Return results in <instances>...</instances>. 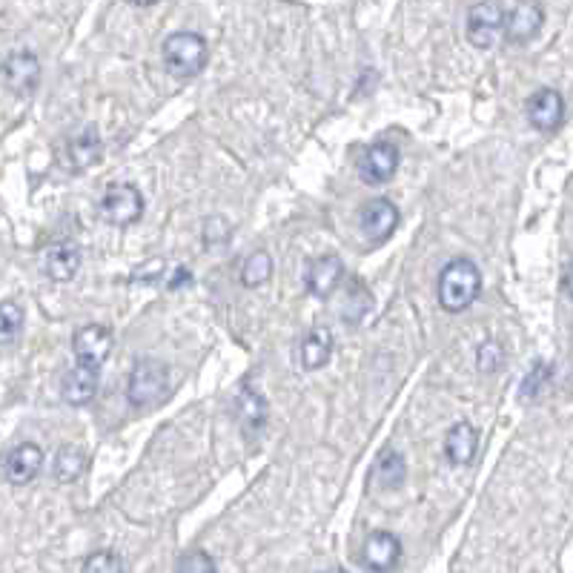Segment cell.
<instances>
[{
  "label": "cell",
  "instance_id": "obj_10",
  "mask_svg": "<svg viewBox=\"0 0 573 573\" xmlns=\"http://www.w3.org/2000/svg\"><path fill=\"white\" fill-rule=\"evenodd\" d=\"M72 353L78 364L101 370V364L112 353V330L104 324H86L72 336Z\"/></svg>",
  "mask_w": 573,
  "mask_h": 573
},
{
  "label": "cell",
  "instance_id": "obj_12",
  "mask_svg": "<svg viewBox=\"0 0 573 573\" xmlns=\"http://www.w3.org/2000/svg\"><path fill=\"white\" fill-rule=\"evenodd\" d=\"M525 115L531 121L533 129L539 132H556L565 121V98L556 89H536L528 104H525Z\"/></svg>",
  "mask_w": 573,
  "mask_h": 573
},
{
  "label": "cell",
  "instance_id": "obj_8",
  "mask_svg": "<svg viewBox=\"0 0 573 573\" xmlns=\"http://www.w3.org/2000/svg\"><path fill=\"white\" fill-rule=\"evenodd\" d=\"M399 147L390 144V141H376L370 147L364 149L359 161V175L364 184L370 187H379V184H387L396 170H399Z\"/></svg>",
  "mask_w": 573,
  "mask_h": 573
},
{
  "label": "cell",
  "instance_id": "obj_5",
  "mask_svg": "<svg viewBox=\"0 0 573 573\" xmlns=\"http://www.w3.org/2000/svg\"><path fill=\"white\" fill-rule=\"evenodd\" d=\"M98 207H101V215H104L107 224H112V227H129V224H135L144 215V195H141V190L135 184L121 181V184H112V187L104 190Z\"/></svg>",
  "mask_w": 573,
  "mask_h": 573
},
{
  "label": "cell",
  "instance_id": "obj_22",
  "mask_svg": "<svg viewBox=\"0 0 573 573\" xmlns=\"http://www.w3.org/2000/svg\"><path fill=\"white\" fill-rule=\"evenodd\" d=\"M86 467V453L81 447L75 445H64L58 450V456H55V465H52V473H55V479L58 482H75L81 473H84Z\"/></svg>",
  "mask_w": 573,
  "mask_h": 573
},
{
  "label": "cell",
  "instance_id": "obj_13",
  "mask_svg": "<svg viewBox=\"0 0 573 573\" xmlns=\"http://www.w3.org/2000/svg\"><path fill=\"white\" fill-rule=\"evenodd\" d=\"M41 267L43 276L64 284V281H72L75 273L81 270V250L75 241H52L41 255Z\"/></svg>",
  "mask_w": 573,
  "mask_h": 573
},
{
  "label": "cell",
  "instance_id": "obj_15",
  "mask_svg": "<svg viewBox=\"0 0 573 573\" xmlns=\"http://www.w3.org/2000/svg\"><path fill=\"white\" fill-rule=\"evenodd\" d=\"M341 278H344V264H341L339 255L327 253L319 255V258H313L310 264H307V273H304V284H307V293H313V296L327 298L336 293V287L341 284Z\"/></svg>",
  "mask_w": 573,
  "mask_h": 573
},
{
  "label": "cell",
  "instance_id": "obj_16",
  "mask_svg": "<svg viewBox=\"0 0 573 573\" xmlns=\"http://www.w3.org/2000/svg\"><path fill=\"white\" fill-rule=\"evenodd\" d=\"M545 23V9L539 3H513L508 6V23H505V38L510 43H531Z\"/></svg>",
  "mask_w": 573,
  "mask_h": 573
},
{
  "label": "cell",
  "instance_id": "obj_21",
  "mask_svg": "<svg viewBox=\"0 0 573 573\" xmlns=\"http://www.w3.org/2000/svg\"><path fill=\"white\" fill-rule=\"evenodd\" d=\"M373 479L382 490H399L407 479V462L402 453L396 450H384L379 462L373 467Z\"/></svg>",
  "mask_w": 573,
  "mask_h": 573
},
{
  "label": "cell",
  "instance_id": "obj_6",
  "mask_svg": "<svg viewBox=\"0 0 573 573\" xmlns=\"http://www.w3.org/2000/svg\"><path fill=\"white\" fill-rule=\"evenodd\" d=\"M41 84V61L35 52L18 49L3 61V86L9 95H32Z\"/></svg>",
  "mask_w": 573,
  "mask_h": 573
},
{
  "label": "cell",
  "instance_id": "obj_11",
  "mask_svg": "<svg viewBox=\"0 0 573 573\" xmlns=\"http://www.w3.org/2000/svg\"><path fill=\"white\" fill-rule=\"evenodd\" d=\"M101 155H104V141L98 129L86 127L66 141V147L61 149V167L66 172H84L92 164H98Z\"/></svg>",
  "mask_w": 573,
  "mask_h": 573
},
{
  "label": "cell",
  "instance_id": "obj_29",
  "mask_svg": "<svg viewBox=\"0 0 573 573\" xmlns=\"http://www.w3.org/2000/svg\"><path fill=\"white\" fill-rule=\"evenodd\" d=\"M370 310V293L367 287H361L359 281L353 284V290L347 293V304H344V316L350 324H356L359 319H364V313Z\"/></svg>",
  "mask_w": 573,
  "mask_h": 573
},
{
  "label": "cell",
  "instance_id": "obj_28",
  "mask_svg": "<svg viewBox=\"0 0 573 573\" xmlns=\"http://www.w3.org/2000/svg\"><path fill=\"white\" fill-rule=\"evenodd\" d=\"M175 573H218V568H215V559L207 551H190L178 559Z\"/></svg>",
  "mask_w": 573,
  "mask_h": 573
},
{
  "label": "cell",
  "instance_id": "obj_30",
  "mask_svg": "<svg viewBox=\"0 0 573 573\" xmlns=\"http://www.w3.org/2000/svg\"><path fill=\"white\" fill-rule=\"evenodd\" d=\"M565 293L573 298V261H571V267L565 270Z\"/></svg>",
  "mask_w": 573,
  "mask_h": 573
},
{
  "label": "cell",
  "instance_id": "obj_23",
  "mask_svg": "<svg viewBox=\"0 0 573 573\" xmlns=\"http://www.w3.org/2000/svg\"><path fill=\"white\" fill-rule=\"evenodd\" d=\"M270 276H273V258L267 250H255L241 267V284L244 287H261Z\"/></svg>",
  "mask_w": 573,
  "mask_h": 573
},
{
  "label": "cell",
  "instance_id": "obj_26",
  "mask_svg": "<svg viewBox=\"0 0 573 573\" xmlns=\"http://www.w3.org/2000/svg\"><path fill=\"white\" fill-rule=\"evenodd\" d=\"M502 364H505V347L496 339L482 341L479 350H476V367H479L482 373H496Z\"/></svg>",
  "mask_w": 573,
  "mask_h": 573
},
{
  "label": "cell",
  "instance_id": "obj_7",
  "mask_svg": "<svg viewBox=\"0 0 573 573\" xmlns=\"http://www.w3.org/2000/svg\"><path fill=\"white\" fill-rule=\"evenodd\" d=\"M402 559V539L393 531H373L361 545L359 562L370 573H390Z\"/></svg>",
  "mask_w": 573,
  "mask_h": 573
},
{
  "label": "cell",
  "instance_id": "obj_2",
  "mask_svg": "<svg viewBox=\"0 0 573 573\" xmlns=\"http://www.w3.org/2000/svg\"><path fill=\"white\" fill-rule=\"evenodd\" d=\"M172 390L170 367L158 359H141L127 379V402L135 410H149L155 404H161Z\"/></svg>",
  "mask_w": 573,
  "mask_h": 573
},
{
  "label": "cell",
  "instance_id": "obj_3",
  "mask_svg": "<svg viewBox=\"0 0 573 573\" xmlns=\"http://www.w3.org/2000/svg\"><path fill=\"white\" fill-rule=\"evenodd\" d=\"M207 55H210L207 38L198 32H172L161 46V58H164L167 72L172 78H181V81L201 75L207 66Z\"/></svg>",
  "mask_w": 573,
  "mask_h": 573
},
{
  "label": "cell",
  "instance_id": "obj_27",
  "mask_svg": "<svg viewBox=\"0 0 573 573\" xmlns=\"http://www.w3.org/2000/svg\"><path fill=\"white\" fill-rule=\"evenodd\" d=\"M84 573H124V559L115 551L89 553L84 562Z\"/></svg>",
  "mask_w": 573,
  "mask_h": 573
},
{
  "label": "cell",
  "instance_id": "obj_18",
  "mask_svg": "<svg viewBox=\"0 0 573 573\" xmlns=\"http://www.w3.org/2000/svg\"><path fill=\"white\" fill-rule=\"evenodd\" d=\"M98 384H101V370H95V367H84V364H75L69 373L64 376V399L66 404H72V407H84L95 399V393H98Z\"/></svg>",
  "mask_w": 573,
  "mask_h": 573
},
{
  "label": "cell",
  "instance_id": "obj_4",
  "mask_svg": "<svg viewBox=\"0 0 573 573\" xmlns=\"http://www.w3.org/2000/svg\"><path fill=\"white\" fill-rule=\"evenodd\" d=\"M505 23H508V6L502 3H473L467 9L465 32L467 41L476 49H493L505 38Z\"/></svg>",
  "mask_w": 573,
  "mask_h": 573
},
{
  "label": "cell",
  "instance_id": "obj_20",
  "mask_svg": "<svg viewBox=\"0 0 573 573\" xmlns=\"http://www.w3.org/2000/svg\"><path fill=\"white\" fill-rule=\"evenodd\" d=\"M298 356H301V367L304 370H321L330 356H333V333L327 327H313L298 347Z\"/></svg>",
  "mask_w": 573,
  "mask_h": 573
},
{
  "label": "cell",
  "instance_id": "obj_9",
  "mask_svg": "<svg viewBox=\"0 0 573 573\" xmlns=\"http://www.w3.org/2000/svg\"><path fill=\"white\" fill-rule=\"evenodd\" d=\"M399 218H402L399 207L390 198H373V201L364 204V210L359 215L361 233H364V238L370 244H382V241H387L390 235L396 233Z\"/></svg>",
  "mask_w": 573,
  "mask_h": 573
},
{
  "label": "cell",
  "instance_id": "obj_19",
  "mask_svg": "<svg viewBox=\"0 0 573 573\" xmlns=\"http://www.w3.org/2000/svg\"><path fill=\"white\" fill-rule=\"evenodd\" d=\"M479 450V430L470 422H456L445 436V456L450 465L467 467L476 459Z\"/></svg>",
  "mask_w": 573,
  "mask_h": 573
},
{
  "label": "cell",
  "instance_id": "obj_14",
  "mask_svg": "<svg viewBox=\"0 0 573 573\" xmlns=\"http://www.w3.org/2000/svg\"><path fill=\"white\" fill-rule=\"evenodd\" d=\"M43 465V450L35 442H21L6 453L3 476L9 485H29Z\"/></svg>",
  "mask_w": 573,
  "mask_h": 573
},
{
  "label": "cell",
  "instance_id": "obj_1",
  "mask_svg": "<svg viewBox=\"0 0 573 573\" xmlns=\"http://www.w3.org/2000/svg\"><path fill=\"white\" fill-rule=\"evenodd\" d=\"M482 293V273L470 258H453L439 273L436 296L447 313H462Z\"/></svg>",
  "mask_w": 573,
  "mask_h": 573
},
{
  "label": "cell",
  "instance_id": "obj_25",
  "mask_svg": "<svg viewBox=\"0 0 573 573\" xmlns=\"http://www.w3.org/2000/svg\"><path fill=\"white\" fill-rule=\"evenodd\" d=\"M551 364H545V361H533L531 373L522 379V402H533L545 387H548V382H551Z\"/></svg>",
  "mask_w": 573,
  "mask_h": 573
},
{
  "label": "cell",
  "instance_id": "obj_31",
  "mask_svg": "<svg viewBox=\"0 0 573 573\" xmlns=\"http://www.w3.org/2000/svg\"><path fill=\"white\" fill-rule=\"evenodd\" d=\"M324 573H347L344 568H330V571H324Z\"/></svg>",
  "mask_w": 573,
  "mask_h": 573
},
{
  "label": "cell",
  "instance_id": "obj_24",
  "mask_svg": "<svg viewBox=\"0 0 573 573\" xmlns=\"http://www.w3.org/2000/svg\"><path fill=\"white\" fill-rule=\"evenodd\" d=\"M23 330V310L15 301H3L0 304V339L3 347L15 344V339L21 336Z\"/></svg>",
  "mask_w": 573,
  "mask_h": 573
},
{
  "label": "cell",
  "instance_id": "obj_17",
  "mask_svg": "<svg viewBox=\"0 0 573 573\" xmlns=\"http://www.w3.org/2000/svg\"><path fill=\"white\" fill-rule=\"evenodd\" d=\"M235 416H238V422H241L244 436H258V433L267 427L270 404H267V399H264L255 387H244V390L238 393V402H235Z\"/></svg>",
  "mask_w": 573,
  "mask_h": 573
}]
</instances>
